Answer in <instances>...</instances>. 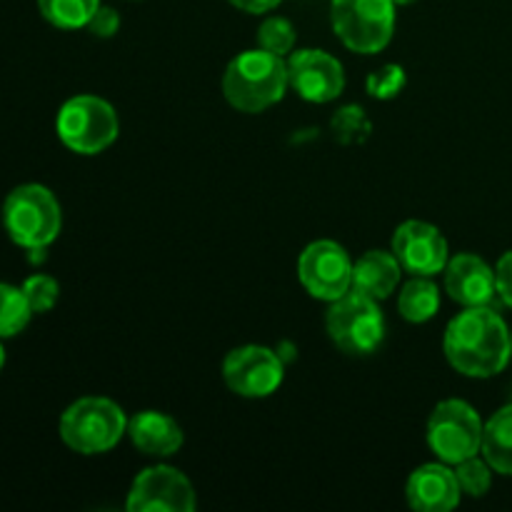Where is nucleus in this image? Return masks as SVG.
I'll use <instances>...</instances> for the list:
<instances>
[{
  "instance_id": "f257e3e1",
  "label": "nucleus",
  "mask_w": 512,
  "mask_h": 512,
  "mask_svg": "<svg viewBox=\"0 0 512 512\" xmlns=\"http://www.w3.org/2000/svg\"><path fill=\"white\" fill-rule=\"evenodd\" d=\"M445 358L468 378H493L503 373L512 358V333L488 305L465 308L445 330Z\"/></svg>"
},
{
  "instance_id": "f03ea898",
  "label": "nucleus",
  "mask_w": 512,
  "mask_h": 512,
  "mask_svg": "<svg viewBox=\"0 0 512 512\" xmlns=\"http://www.w3.org/2000/svg\"><path fill=\"white\" fill-rule=\"evenodd\" d=\"M288 63L268 50H245L230 60L223 75L225 100L240 113H263L288 90Z\"/></svg>"
},
{
  "instance_id": "7ed1b4c3",
  "label": "nucleus",
  "mask_w": 512,
  "mask_h": 512,
  "mask_svg": "<svg viewBox=\"0 0 512 512\" xmlns=\"http://www.w3.org/2000/svg\"><path fill=\"white\" fill-rule=\"evenodd\" d=\"M3 228L20 248L45 250L63 228L58 198L45 185H18L3 203Z\"/></svg>"
},
{
  "instance_id": "20e7f679",
  "label": "nucleus",
  "mask_w": 512,
  "mask_h": 512,
  "mask_svg": "<svg viewBox=\"0 0 512 512\" xmlns=\"http://www.w3.org/2000/svg\"><path fill=\"white\" fill-rule=\"evenodd\" d=\"M60 440L73 453L100 455L113 450L128 433L123 408L108 398H80L60 415Z\"/></svg>"
},
{
  "instance_id": "39448f33",
  "label": "nucleus",
  "mask_w": 512,
  "mask_h": 512,
  "mask_svg": "<svg viewBox=\"0 0 512 512\" xmlns=\"http://www.w3.org/2000/svg\"><path fill=\"white\" fill-rule=\"evenodd\" d=\"M60 143L78 155H98L115 143L120 133L118 113L98 95H75L65 100L55 118Z\"/></svg>"
},
{
  "instance_id": "423d86ee",
  "label": "nucleus",
  "mask_w": 512,
  "mask_h": 512,
  "mask_svg": "<svg viewBox=\"0 0 512 512\" xmlns=\"http://www.w3.org/2000/svg\"><path fill=\"white\" fill-rule=\"evenodd\" d=\"M325 328L343 353L370 355L385 340V315L378 308V300L350 288L330 303Z\"/></svg>"
},
{
  "instance_id": "0eeeda50",
  "label": "nucleus",
  "mask_w": 512,
  "mask_h": 512,
  "mask_svg": "<svg viewBox=\"0 0 512 512\" xmlns=\"http://www.w3.org/2000/svg\"><path fill=\"white\" fill-rule=\"evenodd\" d=\"M330 23L353 53L373 55L388 48L395 30L393 0H333Z\"/></svg>"
},
{
  "instance_id": "6e6552de",
  "label": "nucleus",
  "mask_w": 512,
  "mask_h": 512,
  "mask_svg": "<svg viewBox=\"0 0 512 512\" xmlns=\"http://www.w3.org/2000/svg\"><path fill=\"white\" fill-rule=\"evenodd\" d=\"M483 420L465 400H443L428 420V445L443 463L458 465L483 448Z\"/></svg>"
},
{
  "instance_id": "1a4fd4ad",
  "label": "nucleus",
  "mask_w": 512,
  "mask_h": 512,
  "mask_svg": "<svg viewBox=\"0 0 512 512\" xmlns=\"http://www.w3.org/2000/svg\"><path fill=\"white\" fill-rule=\"evenodd\" d=\"M298 278L313 298L333 303L353 288V263L348 250L333 240H315L300 255Z\"/></svg>"
},
{
  "instance_id": "9d476101",
  "label": "nucleus",
  "mask_w": 512,
  "mask_h": 512,
  "mask_svg": "<svg viewBox=\"0 0 512 512\" xmlns=\"http://www.w3.org/2000/svg\"><path fill=\"white\" fill-rule=\"evenodd\" d=\"M225 385L240 398H268L283 383V363L263 345H243L225 355Z\"/></svg>"
},
{
  "instance_id": "9b49d317",
  "label": "nucleus",
  "mask_w": 512,
  "mask_h": 512,
  "mask_svg": "<svg viewBox=\"0 0 512 512\" xmlns=\"http://www.w3.org/2000/svg\"><path fill=\"white\" fill-rule=\"evenodd\" d=\"M195 490L190 480L170 465H153L133 480L125 508L130 512H193Z\"/></svg>"
},
{
  "instance_id": "f8f14e48",
  "label": "nucleus",
  "mask_w": 512,
  "mask_h": 512,
  "mask_svg": "<svg viewBox=\"0 0 512 512\" xmlns=\"http://www.w3.org/2000/svg\"><path fill=\"white\" fill-rule=\"evenodd\" d=\"M290 88L308 103H330L345 88V70L338 58L325 50L305 48L288 60Z\"/></svg>"
},
{
  "instance_id": "ddd939ff",
  "label": "nucleus",
  "mask_w": 512,
  "mask_h": 512,
  "mask_svg": "<svg viewBox=\"0 0 512 512\" xmlns=\"http://www.w3.org/2000/svg\"><path fill=\"white\" fill-rule=\"evenodd\" d=\"M393 255L413 275L443 273L448 265V240L425 220H408L393 235Z\"/></svg>"
},
{
  "instance_id": "4468645a",
  "label": "nucleus",
  "mask_w": 512,
  "mask_h": 512,
  "mask_svg": "<svg viewBox=\"0 0 512 512\" xmlns=\"http://www.w3.org/2000/svg\"><path fill=\"white\" fill-rule=\"evenodd\" d=\"M445 290L465 308H483L498 295L495 270L473 253H460L445 265Z\"/></svg>"
},
{
  "instance_id": "2eb2a0df",
  "label": "nucleus",
  "mask_w": 512,
  "mask_h": 512,
  "mask_svg": "<svg viewBox=\"0 0 512 512\" xmlns=\"http://www.w3.org/2000/svg\"><path fill=\"white\" fill-rule=\"evenodd\" d=\"M460 490L455 470L443 463H428L413 470L405 485V498L408 505L418 512H448L458 508Z\"/></svg>"
},
{
  "instance_id": "dca6fc26",
  "label": "nucleus",
  "mask_w": 512,
  "mask_h": 512,
  "mask_svg": "<svg viewBox=\"0 0 512 512\" xmlns=\"http://www.w3.org/2000/svg\"><path fill=\"white\" fill-rule=\"evenodd\" d=\"M130 443L150 458H170L183 448V430L170 415L143 410L128 420Z\"/></svg>"
},
{
  "instance_id": "f3484780",
  "label": "nucleus",
  "mask_w": 512,
  "mask_h": 512,
  "mask_svg": "<svg viewBox=\"0 0 512 512\" xmlns=\"http://www.w3.org/2000/svg\"><path fill=\"white\" fill-rule=\"evenodd\" d=\"M403 265L393 255V250H368L358 263H353V290L370 295L375 300H385L395 293L400 283Z\"/></svg>"
},
{
  "instance_id": "a211bd4d",
  "label": "nucleus",
  "mask_w": 512,
  "mask_h": 512,
  "mask_svg": "<svg viewBox=\"0 0 512 512\" xmlns=\"http://www.w3.org/2000/svg\"><path fill=\"white\" fill-rule=\"evenodd\" d=\"M483 455L500 475H512V405L500 408L483 428Z\"/></svg>"
},
{
  "instance_id": "6ab92c4d",
  "label": "nucleus",
  "mask_w": 512,
  "mask_h": 512,
  "mask_svg": "<svg viewBox=\"0 0 512 512\" xmlns=\"http://www.w3.org/2000/svg\"><path fill=\"white\" fill-rule=\"evenodd\" d=\"M440 308L438 285L428 275H415L410 283L403 285L398 298V310L408 323H428Z\"/></svg>"
},
{
  "instance_id": "aec40b11",
  "label": "nucleus",
  "mask_w": 512,
  "mask_h": 512,
  "mask_svg": "<svg viewBox=\"0 0 512 512\" xmlns=\"http://www.w3.org/2000/svg\"><path fill=\"white\" fill-rule=\"evenodd\" d=\"M100 0H38V10L50 25L60 30L88 28Z\"/></svg>"
},
{
  "instance_id": "412c9836",
  "label": "nucleus",
  "mask_w": 512,
  "mask_h": 512,
  "mask_svg": "<svg viewBox=\"0 0 512 512\" xmlns=\"http://www.w3.org/2000/svg\"><path fill=\"white\" fill-rule=\"evenodd\" d=\"M33 315L35 313L25 298L23 288L0 283V340L23 333Z\"/></svg>"
},
{
  "instance_id": "4be33fe9",
  "label": "nucleus",
  "mask_w": 512,
  "mask_h": 512,
  "mask_svg": "<svg viewBox=\"0 0 512 512\" xmlns=\"http://www.w3.org/2000/svg\"><path fill=\"white\" fill-rule=\"evenodd\" d=\"M330 128H333L335 138L343 145H358L363 140H368L370 135V120L365 115L363 108L358 105H345L330 120Z\"/></svg>"
},
{
  "instance_id": "5701e85b",
  "label": "nucleus",
  "mask_w": 512,
  "mask_h": 512,
  "mask_svg": "<svg viewBox=\"0 0 512 512\" xmlns=\"http://www.w3.org/2000/svg\"><path fill=\"white\" fill-rule=\"evenodd\" d=\"M455 478H458L460 490L470 498H483L493 485V468L488 460H478V455L455 465Z\"/></svg>"
},
{
  "instance_id": "b1692460",
  "label": "nucleus",
  "mask_w": 512,
  "mask_h": 512,
  "mask_svg": "<svg viewBox=\"0 0 512 512\" xmlns=\"http://www.w3.org/2000/svg\"><path fill=\"white\" fill-rule=\"evenodd\" d=\"M258 45L273 55H288L295 48V28L285 18H268L258 28Z\"/></svg>"
},
{
  "instance_id": "393cba45",
  "label": "nucleus",
  "mask_w": 512,
  "mask_h": 512,
  "mask_svg": "<svg viewBox=\"0 0 512 512\" xmlns=\"http://www.w3.org/2000/svg\"><path fill=\"white\" fill-rule=\"evenodd\" d=\"M20 288H23V293H25V298H28L33 313H38V315L40 313H50V310L55 308V303H58V298H60L58 280L50 278V275H43V273L30 275V278L25 280Z\"/></svg>"
},
{
  "instance_id": "a878e982",
  "label": "nucleus",
  "mask_w": 512,
  "mask_h": 512,
  "mask_svg": "<svg viewBox=\"0 0 512 512\" xmlns=\"http://www.w3.org/2000/svg\"><path fill=\"white\" fill-rule=\"evenodd\" d=\"M365 88H368V95L378 100H390V98H398L405 88V70L403 65H395L388 63L383 68L373 70L365 80Z\"/></svg>"
},
{
  "instance_id": "bb28decb",
  "label": "nucleus",
  "mask_w": 512,
  "mask_h": 512,
  "mask_svg": "<svg viewBox=\"0 0 512 512\" xmlns=\"http://www.w3.org/2000/svg\"><path fill=\"white\" fill-rule=\"evenodd\" d=\"M118 28H120L118 13H115L113 8H105V5H100V8L95 10V15L88 23V30L93 35H98V38H113V35L118 33Z\"/></svg>"
},
{
  "instance_id": "cd10ccee",
  "label": "nucleus",
  "mask_w": 512,
  "mask_h": 512,
  "mask_svg": "<svg viewBox=\"0 0 512 512\" xmlns=\"http://www.w3.org/2000/svg\"><path fill=\"white\" fill-rule=\"evenodd\" d=\"M495 285H498V295L503 298V303L512 308V250L498 260V268H495Z\"/></svg>"
},
{
  "instance_id": "c85d7f7f",
  "label": "nucleus",
  "mask_w": 512,
  "mask_h": 512,
  "mask_svg": "<svg viewBox=\"0 0 512 512\" xmlns=\"http://www.w3.org/2000/svg\"><path fill=\"white\" fill-rule=\"evenodd\" d=\"M230 3H233L238 10H245V13L258 15V13H268V10H273L280 0H230Z\"/></svg>"
},
{
  "instance_id": "c756f323",
  "label": "nucleus",
  "mask_w": 512,
  "mask_h": 512,
  "mask_svg": "<svg viewBox=\"0 0 512 512\" xmlns=\"http://www.w3.org/2000/svg\"><path fill=\"white\" fill-rule=\"evenodd\" d=\"M3 365H5V348L3 343H0V370H3Z\"/></svg>"
},
{
  "instance_id": "7c9ffc66",
  "label": "nucleus",
  "mask_w": 512,
  "mask_h": 512,
  "mask_svg": "<svg viewBox=\"0 0 512 512\" xmlns=\"http://www.w3.org/2000/svg\"><path fill=\"white\" fill-rule=\"evenodd\" d=\"M395 5H410V3H415V0H393Z\"/></svg>"
}]
</instances>
